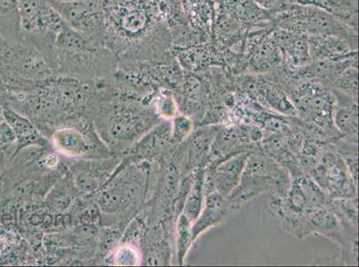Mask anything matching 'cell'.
Here are the masks:
<instances>
[{"mask_svg":"<svg viewBox=\"0 0 359 267\" xmlns=\"http://www.w3.org/2000/svg\"><path fill=\"white\" fill-rule=\"evenodd\" d=\"M16 142V138L11 127L6 120L0 122V147H4L6 145H11Z\"/></svg>","mask_w":359,"mask_h":267,"instance_id":"cell-29","label":"cell"},{"mask_svg":"<svg viewBox=\"0 0 359 267\" xmlns=\"http://www.w3.org/2000/svg\"><path fill=\"white\" fill-rule=\"evenodd\" d=\"M153 103H154L153 107H154L156 114L162 120H171L178 115V104L172 91L165 89H160L156 94Z\"/></svg>","mask_w":359,"mask_h":267,"instance_id":"cell-25","label":"cell"},{"mask_svg":"<svg viewBox=\"0 0 359 267\" xmlns=\"http://www.w3.org/2000/svg\"><path fill=\"white\" fill-rule=\"evenodd\" d=\"M270 35L282 54L285 66L296 69L311 61L308 35L277 28H273Z\"/></svg>","mask_w":359,"mask_h":267,"instance_id":"cell-12","label":"cell"},{"mask_svg":"<svg viewBox=\"0 0 359 267\" xmlns=\"http://www.w3.org/2000/svg\"><path fill=\"white\" fill-rule=\"evenodd\" d=\"M191 224L190 219L184 213L179 215L176 224V250L179 265H184L186 256L192 246Z\"/></svg>","mask_w":359,"mask_h":267,"instance_id":"cell-22","label":"cell"},{"mask_svg":"<svg viewBox=\"0 0 359 267\" xmlns=\"http://www.w3.org/2000/svg\"><path fill=\"white\" fill-rule=\"evenodd\" d=\"M336 106L334 124L344 138H358V110L357 101L334 90Z\"/></svg>","mask_w":359,"mask_h":267,"instance_id":"cell-19","label":"cell"},{"mask_svg":"<svg viewBox=\"0 0 359 267\" xmlns=\"http://www.w3.org/2000/svg\"><path fill=\"white\" fill-rule=\"evenodd\" d=\"M331 201L314 179L304 174L292 179L285 194L272 195L269 208L286 232L302 239L306 214L314 208L329 207Z\"/></svg>","mask_w":359,"mask_h":267,"instance_id":"cell-4","label":"cell"},{"mask_svg":"<svg viewBox=\"0 0 359 267\" xmlns=\"http://www.w3.org/2000/svg\"><path fill=\"white\" fill-rule=\"evenodd\" d=\"M332 210L341 224L358 227V198L332 199Z\"/></svg>","mask_w":359,"mask_h":267,"instance_id":"cell-24","label":"cell"},{"mask_svg":"<svg viewBox=\"0 0 359 267\" xmlns=\"http://www.w3.org/2000/svg\"><path fill=\"white\" fill-rule=\"evenodd\" d=\"M116 161H100L78 164L74 168L75 187L81 193L90 194L99 191L115 168Z\"/></svg>","mask_w":359,"mask_h":267,"instance_id":"cell-15","label":"cell"},{"mask_svg":"<svg viewBox=\"0 0 359 267\" xmlns=\"http://www.w3.org/2000/svg\"><path fill=\"white\" fill-rule=\"evenodd\" d=\"M251 152L231 156L219 164L205 166V194L215 192L228 198L239 185L245 164Z\"/></svg>","mask_w":359,"mask_h":267,"instance_id":"cell-9","label":"cell"},{"mask_svg":"<svg viewBox=\"0 0 359 267\" xmlns=\"http://www.w3.org/2000/svg\"><path fill=\"white\" fill-rule=\"evenodd\" d=\"M331 89L358 101V64H352L339 75Z\"/></svg>","mask_w":359,"mask_h":267,"instance_id":"cell-23","label":"cell"},{"mask_svg":"<svg viewBox=\"0 0 359 267\" xmlns=\"http://www.w3.org/2000/svg\"><path fill=\"white\" fill-rule=\"evenodd\" d=\"M50 3L74 30L91 41L105 44V20L100 0Z\"/></svg>","mask_w":359,"mask_h":267,"instance_id":"cell-8","label":"cell"},{"mask_svg":"<svg viewBox=\"0 0 359 267\" xmlns=\"http://www.w3.org/2000/svg\"><path fill=\"white\" fill-rule=\"evenodd\" d=\"M118 68L116 55L104 43L65 26L55 41L54 74L86 80L112 76Z\"/></svg>","mask_w":359,"mask_h":267,"instance_id":"cell-2","label":"cell"},{"mask_svg":"<svg viewBox=\"0 0 359 267\" xmlns=\"http://www.w3.org/2000/svg\"><path fill=\"white\" fill-rule=\"evenodd\" d=\"M52 142L55 148L67 157H85L93 151L90 140L87 135L74 128L55 130L52 136Z\"/></svg>","mask_w":359,"mask_h":267,"instance_id":"cell-16","label":"cell"},{"mask_svg":"<svg viewBox=\"0 0 359 267\" xmlns=\"http://www.w3.org/2000/svg\"><path fill=\"white\" fill-rule=\"evenodd\" d=\"M308 175L331 199L357 197L358 182L330 141Z\"/></svg>","mask_w":359,"mask_h":267,"instance_id":"cell-7","label":"cell"},{"mask_svg":"<svg viewBox=\"0 0 359 267\" xmlns=\"http://www.w3.org/2000/svg\"><path fill=\"white\" fill-rule=\"evenodd\" d=\"M153 1L159 2L160 0H153Z\"/></svg>","mask_w":359,"mask_h":267,"instance_id":"cell-34","label":"cell"},{"mask_svg":"<svg viewBox=\"0 0 359 267\" xmlns=\"http://www.w3.org/2000/svg\"><path fill=\"white\" fill-rule=\"evenodd\" d=\"M292 182V175L285 168L262 150H255L247 159L239 185L227 201L231 210H238L261 194H285Z\"/></svg>","mask_w":359,"mask_h":267,"instance_id":"cell-3","label":"cell"},{"mask_svg":"<svg viewBox=\"0 0 359 267\" xmlns=\"http://www.w3.org/2000/svg\"><path fill=\"white\" fill-rule=\"evenodd\" d=\"M190 190L186 197L182 212L194 223L203 208L205 199V164L196 168L191 173Z\"/></svg>","mask_w":359,"mask_h":267,"instance_id":"cell-20","label":"cell"},{"mask_svg":"<svg viewBox=\"0 0 359 267\" xmlns=\"http://www.w3.org/2000/svg\"><path fill=\"white\" fill-rule=\"evenodd\" d=\"M106 114L101 119V134L114 145L133 144L162 122L154 107L149 108L128 97H120L119 103L107 106Z\"/></svg>","mask_w":359,"mask_h":267,"instance_id":"cell-5","label":"cell"},{"mask_svg":"<svg viewBox=\"0 0 359 267\" xmlns=\"http://www.w3.org/2000/svg\"><path fill=\"white\" fill-rule=\"evenodd\" d=\"M105 20V44L120 70L168 63L174 59L171 34L153 0H100Z\"/></svg>","mask_w":359,"mask_h":267,"instance_id":"cell-1","label":"cell"},{"mask_svg":"<svg viewBox=\"0 0 359 267\" xmlns=\"http://www.w3.org/2000/svg\"><path fill=\"white\" fill-rule=\"evenodd\" d=\"M47 201L55 210H65L71 204V196L67 188L60 187V185H58L57 188L53 189V191L50 192V195L47 198Z\"/></svg>","mask_w":359,"mask_h":267,"instance_id":"cell-28","label":"cell"},{"mask_svg":"<svg viewBox=\"0 0 359 267\" xmlns=\"http://www.w3.org/2000/svg\"><path fill=\"white\" fill-rule=\"evenodd\" d=\"M171 120L172 145H180L196 129L194 120L184 114H178Z\"/></svg>","mask_w":359,"mask_h":267,"instance_id":"cell-26","label":"cell"},{"mask_svg":"<svg viewBox=\"0 0 359 267\" xmlns=\"http://www.w3.org/2000/svg\"><path fill=\"white\" fill-rule=\"evenodd\" d=\"M4 120V117H3V107L1 104H0V122Z\"/></svg>","mask_w":359,"mask_h":267,"instance_id":"cell-32","label":"cell"},{"mask_svg":"<svg viewBox=\"0 0 359 267\" xmlns=\"http://www.w3.org/2000/svg\"><path fill=\"white\" fill-rule=\"evenodd\" d=\"M113 261L116 266H138L142 263V254L135 246L123 244L117 247Z\"/></svg>","mask_w":359,"mask_h":267,"instance_id":"cell-27","label":"cell"},{"mask_svg":"<svg viewBox=\"0 0 359 267\" xmlns=\"http://www.w3.org/2000/svg\"><path fill=\"white\" fill-rule=\"evenodd\" d=\"M286 3H292V0H283Z\"/></svg>","mask_w":359,"mask_h":267,"instance_id":"cell-33","label":"cell"},{"mask_svg":"<svg viewBox=\"0 0 359 267\" xmlns=\"http://www.w3.org/2000/svg\"><path fill=\"white\" fill-rule=\"evenodd\" d=\"M311 60L344 61L358 57V37L341 36H309Z\"/></svg>","mask_w":359,"mask_h":267,"instance_id":"cell-11","label":"cell"},{"mask_svg":"<svg viewBox=\"0 0 359 267\" xmlns=\"http://www.w3.org/2000/svg\"><path fill=\"white\" fill-rule=\"evenodd\" d=\"M0 34L8 42H22L19 0H0Z\"/></svg>","mask_w":359,"mask_h":267,"instance_id":"cell-21","label":"cell"},{"mask_svg":"<svg viewBox=\"0 0 359 267\" xmlns=\"http://www.w3.org/2000/svg\"><path fill=\"white\" fill-rule=\"evenodd\" d=\"M222 6L247 31L273 27L272 12L260 8L253 0H223Z\"/></svg>","mask_w":359,"mask_h":267,"instance_id":"cell-13","label":"cell"},{"mask_svg":"<svg viewBox=\"0 0 359 267\" xmlns=\"http://www.w3.org/2000/svg\"><path fill=\"white\" fill-rule=\"evenodd\" d=\"M292 3L315 6L358 31V0H292Z\"/></svg>","mask_w":359,"mask_h":267,"instance_id":"cell-18","label":"cell"},{"mask_svg":"<svg viewBox=\"0 0 359 267\" xmlns=\"http://www.w3.org/2000/svg\"><path fill=\"white\" fill-rule=\"evenodd\" d=\"M253 1L259 5L260 8L270 12L278 10L282 6L288 4L283 0H253Z\"/></svg>","mask_w":359,"mask_h":267,"instance_id":"cell-30","label":"cell"},{"mask_svg":"<svg viewBox=\"0 0 359 267\" xmlns=\"http://www.w3.org/2000/svg\"><path fill=\"white\" fill-rule=\"evenodd\" d=\"M129 172L121 175L113 184L107 185L97 198V207L105 215H115L127 210L142 194L140 178Z\"/></svg>","mask_w":359,"mask_h":267,"instance_id":"cell-10","label":"cell"},{"mask_svg":"<svg viewBox=\"0 0 359 267\" xmlns=\"http://www.w3.org/2000/svg\"><path fill=\"white\" fill-rule=\"evenodd\" d=\"M273 28L282 29L308 36H341L358 37V31L342 24L334 16L315 6L288 3L272 12Z\"/></svg>","mask_w":359,"mask_h":267,"instance_id":"cell-6","label":"cell"},{"mask_svg":"<svg viewBox=\"0 0 359 267\" xmlns=\"http://www.w3.org/2000/svg\"><path fill=\"white\" fill-rule=\"evenodd\" d=\"M6 43H8V41H6L5 38L2 37L1 34H0V50H1Z\"/></svg>","mask_w":359,"mask_h":267,"instance_id":"cell-31","label":"cell"},{"mask_svg":"<svg viewBox=\"0 0 359 267\" xmlns=\"http://www.w3.org/2000/svg\"><path fill=\"white\" fill-rule=\"evenodd\" d=\"M229 210L226 198L215 192L205 194L203 208L191 224V243L194 244L205 231L223 223L229 215Z\"/></svg>","mask_w":359,"mask_h":267,"instance_id":"cell-14","label":"cell"},{"mask_svg":"<svg viewBox=\"0 0 359 267\" xmlns=\"http://www.w3.org/2000/svg\"><path fill=\"white\" fill-rule=\"evenodd\" d=\"M3 117L14 131L18 151L32 145H43L45 138L36 129L35 126L18 110L11 107H3Z\"/></svg>","mask_w":359,"mask_h":267,"instance_id":"cell-17","label":"cell"}]
</instances>
